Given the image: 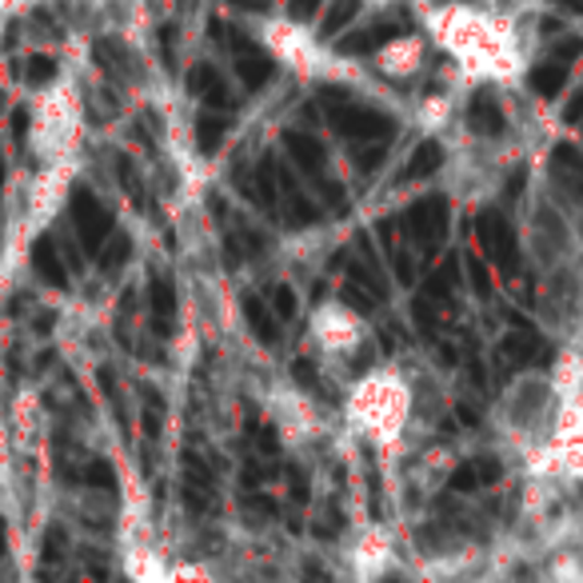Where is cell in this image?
Instances as JSON below:
<instances>
[{"instance_id":"obj_1","label":"cell","mask_w":583,"mask_h":583,"mask_svg":"<svg viewBox=\"0 0 583 583\" xmlns=\"http://www.w3.org/2000/svg\"><path fill=\"white\" fill-rule=\"evenodd\" d=\"M72 224H76L81 245L88 248V252H100L105 240L112 236V212H108L88 188H76V192H72Z\"/></svg>"},{"instance_id":"obj_2","label":"cell","mask_w":583,"mask_h":583,"mask_svg":"<svg viewBox=\"0 0 583 583\" xmlns=\"http://www.w3.org/2000/svg\"><path fill=\"white\" fill-rule=\"evenodd\" d=\"M332 124H336L344 136H352V141H384L388 132H392V120H388L384 112L364 108V105H336L332 108Z\"/></svg>"},{"instance_id":"obj_3","label":"cell","mask_w":583,"mask_h":583,"mask_svg":"<svg viewBox=\"0 0 583 583\" xmlns=\"http://www.w3.org/2000/svg\"><path fill=\"white\" fill-rule=\"evenodd\" d=\"M479 240L491 252V260L500 264L503 272H515V236L512 228L500 221V212H484L479 216Z\"/></svg>"},{"instance_id":"obj_4","label":"cell","mask_w":583,"mask_h":583,"mask_svg":"<svg viewBox=\"0 0 583 583\" xmlns=\"http://www.w3.org/2000/svg\"><path fill=\"white\" fill-rule=\"evenodd\" d=\"M33 272L45 284H52V288H69V272H64V264H60V252H57V240H52V236H40V240H36Z\"/></svg>"},{"instance_id":"obj_5","label":"cell","mask_w":583,"mask_h":583,"mask_svg":"<svg viewBox=\"0 0 583 583\" xmlns=\"http://www.w3.org/2000/svg\"><path fill=\"white\" fill-rule=\"evenodd\" d=\"M240 40V48H236V76L248 84V88H260V84H269V76H272V64H269V57H260L257 48L252 45H245V36H236Z\"/></svg>"},{"instance_id":"obj_6","label":"cell","mask_w":583,"mask_h":583,"mask_svg":"<svg viewBox=\"0 0 583 583\" xmlns=\"http://www.w3.org/2000/svg\"><path fill=\"white\" fill-rule=\"evenodd\" d=\"M172 312H176V291L168 281H152V324H156V332L160 336H168L172 332Z\"/></svg>"},{"instance_id":"obj_7","label":"cell","mask_w":583,"mask_h":583,"mask_svg":"<svg viewBox=\"0 0 583 583\" xmlns=\"http://www.w3.org/2000/svg\"><path fill=\"white\" fill-rule=\"evenodd\" d=\"M400 36V24L396 21H384V24H372V28H364L348 40V45H340V52H368V48H380L388 40H396Z\"/></svg>"},{"instance_id":"obj_8","label":"cell","mask_w":583,"mask_h":583,"mask_svg":"<svg viewBox=\"0 0 583 583\" xmlns=\"http://www.w3.org/2000/svg\"><path fill=\"white\" fill-rule=\"evenodd\" d=\"M288 148H291V156L300 160V168L308 176H320L324 172V148L312 141V136H304V132H291L288 136Z\"/></svg>"},{"instance_id":"obj_9","label":"cell","mask_w":583,"mask_h":583,"mask_svg":"<svg viewBox=\"0 0 583 583\" xmlns=\"http://www.w3.org/2000/svg\"><path fill=\"white\" fill-rule=\"evenodd\" d=\"M563 81H568V60H556L551 57L548 64H539L536 72H532V88H536L539 96H556L563 88Z\"/></svg>"},{"instance_id":"obj_10","label":"cell","mask_w":583,"mask_h":583,"mask_svg":"<svg viewBox=\"0 0 583 583\" xmlns=\"http://www.w3.org/2000/svg\"><path fill=\"white\" fill-rule=\"evenodd\" d=\"M245 320L252 324V332H257L260 340H269V344H276V320H272V312L264 308V300H257V296H248L245 300Z\"/></svg>"},{"instance_id":"obj_11","label":"cell","mask_w":583,"mask_h":583,"mask_svg":"<svg viewBox=\"0 0 583 583\" xmlns=\"http://www.w3.org/2000/svg\"><path fill=\"white\" fill-rule=\"evenodd\" d=\"M129 252H132V240L124 233H112L105 240V248H100V269L105 272H117L124 260H129Z\"/></svg>"},{"instance_id":"obj_12","label":"cell","mask_w":583,"mask_h":583,"mask_svg":"<svg viewBox=\"0 0 583 583\" xmlns=\"http://www.w3.org/2000/svg\"><path fill=\"white\" fill-rule=\"evenodd\" d=\"M472 124H476L479 132H500L503 129L500 105H496L491 96H479L476 105H472Z\"/></svg>"},{"instance_id":"obj_13","label":"cell","mask_w":583,"mask_h":583,"mask_svg":"<svg viewBox=\"0 0 583 583\" xmlns=\"http://www.w3.org/2000/svg\"><path fill=\"white\" fill-rule=\"evenodd\" d=\"M356 9H360V0H332V9H328L324 28H320V33H324V36L340 33V28H344L352 16H356Z\"/></svg>"},{"instance_id":"obj_14","label":"cell","mask_w":583,"mask_h":583,"mask_svg":"<svg viewBox=\"0 0 583 583\" xmlns=\"http://www.w3.org/2000/svg\"><path fill=\"white\" fill-rule=\"evenodd\" d=\"M224 129H228V120L216 117V112H204V117H200V124H197L200 148H204V152L216 148V144H221V136H224Z\"/></svg>"},{"instance_id":"obj_15","label":"cell","mask_w":583,"mask_h":583,"mask_svg":"<svg viewBox=\"0 0 583 583\" xmlns=\"http://www.w3.org/2000/svg\"><path fill=\"white\" fill-rule=\"evenodd\" d=\"M24 76H28V84H48L52 76H57V60L52 57H28Z\"/></svg>"},{"instance_id":"obj_16","label":"cell","mask_w":583,"mask_h":583,"mask_svg":"<svg viewBox=\"0 0 583 583\" xmlns=\"http://www.w3.org/2000/svg\"><path fill=\"white\" fill-rule=\"evenodd\" d=\"M436 168H440V148H436V144H424V148L412 156L408 176H428V172H436Z\"/></svg>"},{"instance_id":"obj_17","label":"cell","mask_w":583,"mask_h":583,"mask_svg":"<svg viewBox=\"0 0 583 583\" xmlns=\"http://www.w3.org/2000/svg\"><path fill=\"white\" fill-rule=\"evenodd\" d=\"M84 479L93 484V488H100V491H112L117 488V472L105 464V460H93V464L84 467Z\"/></svg>"},{"instance_id":"obj_18","label":"cell","mask_w":583,"mask_h":583,"mask_svg":"<svg viewBox=\"0 0 583 583\" xmlns=\"http://www.w3.org/2000/svg\"><path fill=\"white\" fill-rule=\"evenodd\" d=\"M272 308H276V316H284V320H291V316H296V291L291 288H276L272 291Z\"/></svg>"},{"instance_id":"obj_19","label":"cell","mask_w":583,"mask_h":583,"mask_svg":"<svg viewBox=\"0 0 583 583\" xmlns=\"http://www.w3.org/2000/svg\"><path fill=\"white\" fill-rule=\"evenodd\" d=\"M60 551H64V532H60V527H48V539H45V556H48V560H57Z\"/></svg>"},{"instance_id":"obj_20","label":"cell","mask_w":583,"mask_h":583,"mask_svg":"<svg viewBox=\"0 0 583 583\" xmlns=\"http://www.w3.org/2000/svg\"><path fill=\"white\" fill-rule=\"evenodd\" d=\"M320 4H324V0H291V12H296L300 21H308V16H316Z\"/></svg>"},{"instance_id":"obj_21","label":"cell","mask_w":583,"mask_h":583,"mask_svg":"<svg viewBox=\"0 0 583 583\" xmlns=\"http://www.w3.org/2000/svg\"><path fill=\"white\" fill-rule=\"evenodd\" d=\"M24 124H28V112L16 108V112H12V136H16V141H24Z\"/></svg>"},{"instance_id":"obj_22","label":"cell","mask_w":583,"mask_h":583,"mask_svg":"<svg viewBox=\"0 0 583 583\" xmlns=\"http://www.w3.org/2000/svg\"><path fill=\"white\" fill-rule=\"evenodd\" d=\"M563 9H572V12H583V0H560Z\"/></svg>"},{"instance_id":"obj_23","label":"cell","mask_w":583,"mask_h":583,"mask_svg":"<svg viewBox=\"0 0 583 583\" xmlns=\"http://www.w3.org/2000/svg\"><path fill=\"white\" fill-rule=\"evenodd\" d=\"M0 551H4V524H0Z\"/></svg>"},{"instance_id":"obj_24","label":"cell","mask_w":583,"mask_h":583,"mask_svg":"<svg viewBox=\"0 0 583 583\" xmlns=\"http://www.w3.org/2000/svg\"><path fill=\"white\" fill-rule=\"evenodd\" d=\"M0 180H4V160H0Z\"/></svg>"}]
</instances>
